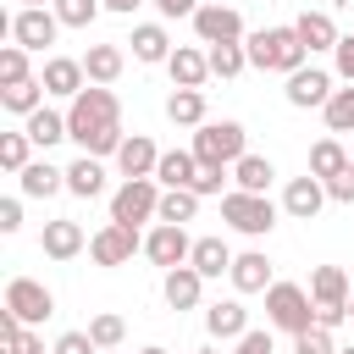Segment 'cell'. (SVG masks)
Masks as SVG:
<instances>
[{
	"mask_svg": "<svg viewBox=\"0 0 354 354\" xmlns=\"http://www.w3.org/2000/svg\"><path fill=\"white\" fill-rule=\"evenodd\" d=\"M66 133H72V144L83 149V155H116L122 149V105H116V94L105 88V83H88L77 100H72V111H66Z\"/></svg>",
	"mask_w": 354,
	"mask_h": 354,
	"instance_id": "6da1fadb",
	"label": "cell"
},
{
	"mask_svg": "<svg viewBox=\"0 0 354 354\" xmlns=\"http://www.w3.org/2000/svg\"><path fill=\"white\" fill-rule=\"evenodd\" d=\"M243 50H249V66H260V72H299L310 55L299 28H260L243 39Z\"/></svg>",
	"mask_w": 354,
	"mask_h": 354,
	"instance_id": "7a4b0ae2",
	"label": "cell"
},
{
	"mask_svg": "<svg viewBox=\"0 0 354 354\" xmlns=\"http://www.w3.org/2000/svg\"><path fill=\"white\" fill-rule=\"evenodd\" d=\"M266 321H271L277 332H288V337H299L304 326H315V299H310V288H299V282H271V288H266Z\"/></svg>",
	"mask_w": 354,
	"mask_h": 354,
	"instance_id": "3957f363",
	"label": "cell"
},
{
	"mask_svg": "<svg viewBox=\"0 0 354 354\" xmlns=\"http://www.w3.org/2000/svg\"><path fill=\"white\" fill-rule=\"evenodd\" d=\"M188 149L199 155V166H232V160L249 155L243 149V122H199Z\"/></svg>",
	"mask_w": 354,
	"mask_h": 354,
	"instance_id": "277c9868",
	"label": "cell"
},
{
	"mask_svg": "<svg viewBox=\"0 0 354 354\" xmlns=\"http://www.w3.org/2000/svg\"><path fill=\"white\" fill-rule=\"evenodd\" d=\"M221 221H227L232 232H243V238H266V232L277 227V205H271L266 194L232 188V194H221Z\"/></svg>",
	"mask_w": 354,
	"mask_h": 354,
	"instance_id": "5b68a950",
	"label": "cell"
},
{
	"mask_svg": "<svg viewBox=\"0 0 354 354\" xmlns=\"http://www.w3.org/2000/svg\"><path fill=\"white\" fill-rule=\"evenodd\" d=\"M160 216V183L155 177H122V188L111 194V221H155Z\"/></svg>",
	"mask_w": 354,
	"mask_h": 354,
	"instance_id": "8992f818",
	"label": "cell"
},
{
	"mask_svg": "<svg viewBox=\"0 0 354 354\" xmlns=\"http://www.w3.org/2000/svg\"><path fill=\"white\" fill-rule=\"evenodd\" d=\"M6 310H11L22 326H39V321L55 315V293H50L44 282H33V277H11V282H6Z\"/></svg>",
	"mask_w": 354,
	"mask_h": 354,
	"instance_id": "52a82bcc",
	"label": "cell"
},
{
	"mask_svg": "<svg viewBox=\"0 0 354 354\" xmlns=\"http://www.w3.org/2000/svg\"><path fill=\"white\" fill-rule=\"evenodd\" d=\"M138 249H144V238H138V227H127V221H105V227L88 238L94 266H127Z\"/></svg>",
	"mask_w": 354,
	"mask_h": 354,
	"instance_id": "ba28073f",
	"label": "cell"
},
{
	"mask_svg": "<svg viewBox=\"0 0 354 354\" xmlns=\"http://www.w3.org/2000/svg\"><path fill=\"white\" fill-rule=\"evenodd\" d=\"M55 33H61L55 6H22V11L11 17V39H17L22 50H50V44H55Z\"/></svg>",
	"mask_w": 354,
	"mask_h": 354,
	"instance_id": "9c48e42d",
	"label": "cell"
},
{
	"mask_svg": "<svg viewBox=\"0 0 354 354\" xmlns=\"http://www.w3.org/2000/svg\"><path fill=\"white\" fill-rule=\"evenodd\" d=\"M194 33H199V44H232V39H243V17H238V6L210 0L194 11Z\"/></svg>",
	"mask_w": 354,
	"mask_h": 354,
	"instance_id": "30bf717a",
	"label": "cell"
},
{
	"mask_svg": "<svg viewBox=\"0 0 354 354\" xmlns=\"http://www.w3.org/2000/svg\"><path fill=\"white\" fill-rule=\"evenodd\" d=\"M144 254H149L160 271H171V266H188V254H194V238H188V227H177V221H160V227L144 238Z\"/></svg>",
	"mask_w": 354,
	"mask_h": 354,
	"instance_id": "8fae6325",
	"label": "cell"
},
{
	"mask_svg": "<svg viewBox=\"0 0 354 354\" xmlns=\"http://www.w3.org/2000/svg\"><path fill=\"white\" fill-rule=\"evenodd\" d=\"M326 199H332V194H326V183H321L315 171H304V177H293V183L282 188V210H288L293 221H315Z\"/></svg>",
	"mask_w": 354,
	"mask_h": 354,
	"instance_id": "7c38bea8",
	"label": "cell"
},
{
	"mask_svg": "<svg viewBox=\"0 0 354 354\" xmlns=\"http://www.w3.org/2000/svg\"><path fill=\"white\" fill-rule=\"evenodd\" d=\"M39 83H44L50 94H61V100H77V94L88 88V72H83L77 55H50L44 72H39Z\"/></svg>",
	"mask_w": 354,
	"mask_h": 354,
	"instance_id": "4fadbf2b",
	"label": "cell"
},
{
	"mask_svg": "<svg viewBox=\"0 0 354 354\" xmlns=\"http://www.w3.org/2000/svg\"><path fill=\"white\" fill-rule=\"evenodd\" d=\"M288 105H299V111H310V105H326L332 100V72H321V66H299V72H288Z\"/></svg>",
	"mask_w": 354,
	"mask_h": 354,
	"instance_id": "5bb4252c",
	"label": "cell"
},
{
	"mask_svg": "<svg viewBox=\"0 0 354 354\" xmlns=\"http://www.w3.org/2000/svg\"><path fill=\"white\" fill-rule=\"evenodd\" d=\"M155 166H160V149H155L149 133L122 138V149H116V171H122V177H155Z\"/></svg>",
	"mask_w": 354,
	"mask_h": 354,
	"instance_id": "9a60e30c",
	"label": "cell"
},
{
	"mask_svg": "<svg viewBox=\"0 0 354 354\" xmlns=\"http://www.w3.org/2000/svg\"><path fill=\"white\" fill-rule=\"evenodd\" d=\"M348 277H343V266H315L310 271V299H315V310H348Z\"/></svg>",
	"mask_w": 354,
	"mask_h": 354,
	"instance_id": "2e32d148",
	"label": "cell"
},
{
	"mask_svg": "<svg viewBox=\"0 0 354 354\" xmlns=\"http://www.w3.org/2000/svg\"><path fill=\"white\" fill-rule=\"evenodd\" d=\"M293 28H299V39H304V50H310V55H321V50H337V39H343V33H337V22H332L321 6H304Z\"/></svg>",
	"mask_w": 354,
	"mask_h": 354,
	"instance_id": "e0dca14e",
	"label": "cell"
},
{
	"mask_svg": "<svg viewBox=\"0 0 354 354\" xmlns=\"http://www.w3.org/2000/svg\"><path fill=\"white\" fill-rule=\"evenodd\" d=\"M83 227L72 221V216H55V221H44V238H39V249L50 254V260H72V254H83Z\"/></svg>",
	"mask_w": 354,
	"mask_h": 354,
	"instance_id": "ac0fdd59",
	"label": "cell"
},
{
	"mask_svg": "<svg viewBox=\"0 0 354 354\" xmlns=\"http://www.w3.org/2000/svg\"><path fill=\"white\" fill-rule=\"evenodd\" d=\"M205 332L221 337V343H227V337L238 343V337L249 332V310H243V299H216V304L205 310Z\"/></svg>",
	"mask_w": 354,
	"mask_h": 354,
	"instance_id": "d6986e66",
	"label": "cell"
},
{
	"mask_svg": "<svg viewBox=\"0 0 354 354\" xmlns=\"http://www.w3.org/2000/svg\"><path fill=\"white\" fill-rule=\"evenodd\" d=\"M166 72H171L177 88H205V77H210V55L194 50V44H177L171 61H166Z\"/></svg>",
	"mask_w": 354,
	"mask_h": 354,
	"instance_id": "ffe728a7",
	"label": "cell"
},
{
	"mask_svg": "<svg viewBox=\"0 0 354 354\" xmlns=\"http://www.w3.org/2000/svg\"><path fill=\"white\" fill-rule=\"evenodd\" d=\"M199 293H205V277H199L194 266H171V271H166V282H160V299H166L171 310H194V304H199Z\"/></svg>",
	"mask_w": 354,
	"mask_h": 354,
	"instance_id": "44dd1931",
	"label": "cell"
},
{
	"mask_svg": "<svg viewBox=\"0 0 354 354\" xmlns=\"http://www.w3.org/2000/svg\"><path fill=\"white\" fill-rule=\"evenodd\" d=\"M194 177H199V155L194 149H160V166H155L160 188H194Z\"/></svg>",
	"mask_w": 354,
	"mask_h": 354,
	"instance_id": "7402d4cb",
	"label": "cell"
},
{
	"mask_svg": "<svg viewBox=\"0 0 354 354\" xmlns=\"http://www.w3.org/2000/svg\"><path fill=\"white\" fill-rule=\"evenodd\" d=\"M127 44H133V61H144V66L171 61V39H166V28H160V22H138Z\"/></svg>",
	"mask_w": 354,
	"mask_h": 354,
	"instance_id": "603a6c76",
	"label": "cell"
},
{
	"mask_svg": "<svg viewBox=\"0 0 354 354\" xmlns=\"http://www.w3.org/2000/svg\"><path fill=\"white\" fill-rule=\"evenodd\" d=\"M17 183H22V194H28V199H50V194H61V188H66V171H61V166H50V160H28V166L17 171Z\"/></svg>",
	"mask_w": 354,
	"mask_h": 354,
	"instance_id": "cb8c5ba5",
	"label": "cell"
},
{
	"mask_svg": "<svg viewBox=\"0 0 354 354\" xmlns=\"http://www.w3.org/2000/svg\"><path fill=\"white\" fill-rule=\"evenodd\" d=\"M232 249H227V238H194V254H188V266L210 282V277H221V271H232Z\"/></svg>",
	"mask_w": 354,
	"mask_h": 354,
	"instance_id": "d4e9b609",
	"label": "cell"
},
{
	"mask_svg": "<svg viewBox=\"0 0 354 354\" xmlns=\"http://www.w3.org/2000/svg\"><path fill=\"white\" fill-rule=\"evenodd\" d=\"M227 277H232V288H238V293H266V288H271V260H266L260 249H249V254H238V260H232V271H227Z\"/></svg>",
	"mask_w": 354,
	"mask_h": 354,
	"instance_id": "484cf974",
	"label": "cell"
},
{
	"mask_svg": "<svg viewBox=\"0 0 354 354\" xmlns=\"http://www.w3.org/2000/svg\"><path fill=\"white\" fill-rule=\"evenodd\" d=\"M122 66H127L122 44H88V55H83V72H88V83H105V88L122 77Z\"/></svg>",
	"mask_w": 354,
	"mask_h": 354,
	"instance_id": "4316f807",
	"label": "cell"
},
{
	"mask_svg": "<svg viewBox=\"0 0 354 354\" xmlns=\"http://www.w3.org/2000/svg\"><path fill=\"white\" fill-rule=\"evenodd\" d=\"M66 194H77V199L105 194V166H100V155H77V160L66 166Z\"/></svg>",
	"mask_w": 354,
	"mask_h": 354,
	"instance_id": "83f0119b",
	"label": "cell"
},
{
	"mask_svg": "<svg viewBox=\"0 0 354 354\" xmlns=\"http://www.w3.org/2000/svg\"><path fill=\"white\" fill-rule=\"evenodd\" d=\"M22 133H28L39 149H50V144L72 138V133H66V116H61V111H50V105H39L33 116H22Z\"/></svg>",
	"mask_w": 354,
	"mask_h": 354,
	"instance_id": "f1b7e54d",
	"label": "cell"
},
{
	"mask_svg": "<svg viewBox=\"0 0 354 354\" xmlns=\"http://www.w3.org/2000/svg\"><path fill=\"white\" fill-rule=\"evenodd\" d=\"M44 94H50V88H44L39 77H28V83H0V105H6L11 116H33V111L44 105Z\"/></svg>",
	"mask_w": 354,
	"mask_h": 354,
	"instance_id": "f546056e",
	"label": "cell"
},
{
	"mask_svg": "<svg viewBox=\"0 0 354 354\" xmlns=\"http://www.w3.org/2000/svg\"><path fill=\"white\" fill-rule=\"evenodd\" d=\"M166 116L177 127H199L205 122V88H171L166 94Z\"/></svg>",
	"mask_w": 354,
	"mask_h": 354,
	"instance_id": "4dcf8cb0",
	"label": "cell"
},
{
	"mask_svg": "<svg viewBox=\"0 0 354 354\" xmlns=\"http://www.w3.org/2000/svg\"><path fill=\"white\" fill-rule=\"evenodd\" d=\"M271 177H277V166H271L266 155H243V160H232V183H238L243 194H266Z\"/></svg>",
	"mask_w": 354,
	"mask_h": 354,
	"instance_id": "1f68e13d",
	"label": "cell"
},
{
	"mask_svg": "<svg viewBox=\"0 0 354 354\" xmlns=\"http://www.w3.org/2000/svg\"><path fill=\"white\" fill-rule=\"evenodd\" d=\"M205 55H210V77H238V72L249 66L243 39H232V44H205Z\"/></svg>",
	"mask_w": 354,
	"mask_h": 354,
	"instance_id": "d6a6232c",
	"label": "cell"
},
{
	"mask_svg": "<svg viewBox=\"0 0 354 354\" xmlns=\"http://www.w3.org/2000/svg\"><path fill=\"white\" fill-rule=\"evenodd\" d=\"M343 166H354V160H348V149H343L337 138H321V144H310V171H315L321 183H326V177H337Z\"/></svg>",
	"mask_w": 354,
	"mask_h": 354,
	"instance_id": "836d02e7",
	"label": "cell"
},
{
	"mask_svg": "<svg viewBox=\"0 0 354 354\" xmlns=\"http://www.w3.org/2000/svg\"><path fill=\"white\" fill-rule=\"evenodd\" d=\"M194 216H199V194H194V188H160V216H155V221H177V227H183V221H194Z\"/></svg>",
	"mask_w": 354,
	"mask_h": 354,
	"instance_id": "e575fe53",
	"label": "cell"
},
{
	"mask_svg": "<svg viewBox=\"0 0 354 354\" xmlns=\"http://www.w3.org/2000/svg\"><path fill=\"white\" fill-rule=\"evenodd\" d=\"M321 111H326V127L332 133H354V83L348 88H332V100Z\"/></svg>",
	"mask_w": 354,
	"mask_h": 354,
	"instance_id": "d590c367",
	"label": "cell"
},
{
	"mask_svg": "<svg viewBox=\"0 0 354 354\" xmlns=\"http://www.w3.org/2000/svg\"><path fill=\"white\" fill-rule=\"evenodd\" d=\"M28 160H33V138H28V133H6V138H0V166H6V171H22Z\"/></svg>",
	"mask_w": 354,
	"mask_h": 354,
	"instance_id": "8d00e7d4",
	"label": "cell"
},
{
	"mask_svg": "<svg viewBox=\"0 0 354 354\" xmlns=\"http://www.w3.org/2000/svg\"><path fill=\"white\" fill-rule=\"evenodd\" d=\"M100 6L105 0H55V17H61V28H88L100 17Z\"/></svg>",
	"mask_w": 354,
	"mask_h": 354,
	"instance_id": "74e56055",
	"label": "cell"
},
{
	"mask_svg": "<svg viewBox=\"0 0 354 354\" xmlns=\"http://www.w3.org/2000/svg\"><path fill=\"white\" fill-rule=\"evenodd\" d=\"M28 55H33V50L6 44V50H0V83H28V77H33V72H28Z\"/></svg>",
	"mask_w": 354,
	"mask_h": 354,
	"instance_id": "f35d334b",
	"label": "cell"
},
{
	"mask_svg": "<svg viewBox=\"0 0 354 354\" xmlns=\"http://www.w3.org/2000/svg\"><path fill=\"white\" fill-rule=\"evenodd\" d=\"M88 337H94V343H100V348H116V343H122V337H127V321H122V315H111V310H105V315H94V321H88Z\"/></svg>",
	"mask_w": 354,
	"mask_h": 354,
	"instance_id": "ab89813d",
	"label": "cell"
},
{
	"mask_svg": "<svg viewBox=\"0 0 354 354\" xmlns=\"http://www.w3.org/2000/svg\"><path fill=\"white\" fill-rule=\"evenodd\" d=\"M293 354H337V343H332L326 326H304V332L293 337Z\"/></svg>",
	"mask_w": 354,
	"mask_h": 354,
	"instance_id": "60d3db41",
	"label": "cell"
},
{
	"mask_svg": "<svg viewBox=\"0 0 354 354\" xmlns=\"http://www.w3.org/2000/svg\"><path fill=\"white\" fill-rule=\"evenodd\" d=\"M232 354H277V343H271V326L260 332V326H249L238 343H232Z\"/></svg>",
	"mask_w": 354,
	"mask_h": 354,
	"instance_id": "b9f144b4",
	"label": "cell"
},
{
	"mask_svg": "<svg viewBox=\"0 0 354 354\" xmlns=\"http://www.w3.org/2000/svg\"><path fill=\"white\" fill-rule=\"evenodd\" d=\"M221 171H227V166H199V177H194V194H199V199H216V194H221V183H227Z\"/></svg>",
	"mask_w": 354,
	"mask_h": 354,
	"instance_id": "7bdbcfd3",
	"label": "cell"
},
{
	"mask_svg": "<svg viewBox=\"0 0 354 354\" xmlns=\"http://www.w3.org/2000/svg\"><path fill=\"white\" fill-rule=\"evenodd\" d=\"M55 354H100V343L88 332H61L55 337Z\"/></svg>",
	"mask_w": 354,
	"mask_h": 354,
	"instance_id": "ee69618b",
	"label": "cell"
},
{
	"mask_svg": "<svg viewBox=\"0 0 354 354\" xmlns=\"http://www.w3.org/2000/svg\"><path fill=\"white\" fill-rule=\"evenodd\" d=\"M326 194H332L337 205H354V166H343L337 177H326Z\"/></svg>",
	"mask_w": 354,
	"mask_h": 354,
	"instance_id": "f6af8a7d",
	"label": "cell"
},
{
	"mask_svg": "<svg viewBox=\"0 0 354 354\" xmlns=\"http://www.w3.org/2000/svg\"><path fill=\"white\" fill-rule=\"evenodd\" d=\"M6 354H44V337H39L33 326H22V332L6 343Z\"/></svg>",
	"mask_w": 354,
	"mask_h": 354,
	"instance_id": "bcb514c9",
	"label": "cell"
},
{
	"mask_svg": "<svg viewBox=\"0 0 354 354\" xmlns=\"http://www.w3.org/2000/svg\"><path fill=\"white\" fill-rule=\"evenodd\" d=\"M332 55H337V77H343V83H354V33H343Z\"/></svg>",
	"mask_w": 354,
	"mask_h": 354,
	"instance_id": "7dc6e473",
	"label": "cell"
},
{
	"mask_svg": "<svg viewBox=\"0 0 354 354\" xmlns=\"http://www.w3.org/2000/svg\"><path fill=\"white\" fill-rule=\"evenodd\" d=\"M22 227V199H0V232H17Z\"/></svg>",
	"mask_w": 354,
	"mask_h": 354,
	"instance_id": "c3c4849f",
	"label": "cell"
},
{
	"mask_svg": "<svg viewBox=\"0 0 354 354\" xmlns=\"http://www.w3.org/2000/svg\"><path fill=\"white\" fill-rule=\"evenodd\" d=\"M199 6H205V0H155V11H160V17H194Z\"/></svg>",
	"mask_w": 354,
	"mask_h": 354,
	"instance_id": "681fc988",
	"label": "cell"
},
{
	"mask_svg": "<svg viewBox=\"0 0 354 354\" xmlns=\"http://www.w3.org/2000/svg\"><path fill=\"white\" fill-rule=\"evenodd\" d=\"M138 6H144V0H105V11H122V17H133Z\"/></svg>",
	"mask_w": 354,
	"mask_h": 354,
	"instance_id": "f907efd6",
	"label": "cell"
},
{
	"mask_svg": "<svg viewBox=\"0 0 354 354\" xmlns=\"http://www.w3.org/2000/svg\"><path fill=\"white\" fill-rule=\"evenodd\" d=\"M138 354H166V348H160V343H149V348H138Z\"/></svg>",
	"mask_w": 354,
	"mask_h": 354,
	"instance_id": "816d5d0a",
	"label": "cell"
},
{
	"mask_svg": "<svg viewBox=\"0 0 354 354\" xmlns=\"http://www.w3.org/2000/svg\"><path fill=\"white\" fill-rule=\"evenodd\" d=\"M22 6H55V0H22Z\"/></svg>",
	"mask_w": 354,
	"mask_h": 354,
	"instance_id": "f5cc1de1",
	"label": "cell"
},
{
	"mask_svg": "<svg viewBox=\"0 0 354 354\" xmlns=\"http://www.w3.org/2000/svg\"><path fill=\"white\" fill-rule=\"evenodd\" d=\"M348 321H354V293H348Z\"/></svg>",
	"mask_w": 354,
	"mask_h": 354,
	"instance_id": "db71d44e",
	"label": "cell"
},
{
	"mask_svg": "<svg viewBox=\"0 0 354 354\" xmlns=\"http://www.w3.org/2000/svg\"><path fill=\"white\" fill-rule=\"evenodd\" d=\"M337 354H354V348H337Z\"/></svg>",
	"mask_w": 354,
	"mask_h": 354,
	"instance_id": "11a10c76",
	"label": "cell"
},
{
	"mask_svg": "<svg viewBox=\"0 0 354 354\" xmlns=\"http://www.w3.org/2000/svg\"><path fill=\"white\" fill-rule=\"evenodd\" d=\"M100 354H116V348H100Z\"/></svg>",
	"mask_w": 354,
	"mask_h": 354,
	"instance_id": "9f6ffc18",
	"label": "cell"
},
{
	"mask_svg": "<svg viewBox=\"0 0 354 354\" xmlns=\"http://www.w3.org/2000/svg\"><path fill=\"white\" fill-rule=\"evenodd\" d=\"M199 354H216V348H199Z\"/></svg>",
	"mask_w": 354,
	"mask_h": 354,
	"instance_id": "6f0895ef",
	"label": "cell"
},
{
	"mask_svg": "<svg viewBox=\"0 0 354 354\" xmlns=\"http://www.w3.org/2000/svg\"><path fill=\"white\" fill-rule=\"evenodd\" d=\"M304 6H315V0H304Z\"/></svg>",
	"mask_w": 354,
	"mask_h": 354,
	"instance_id": "680465c9",
	"label": "cell"
}]
</instances>
